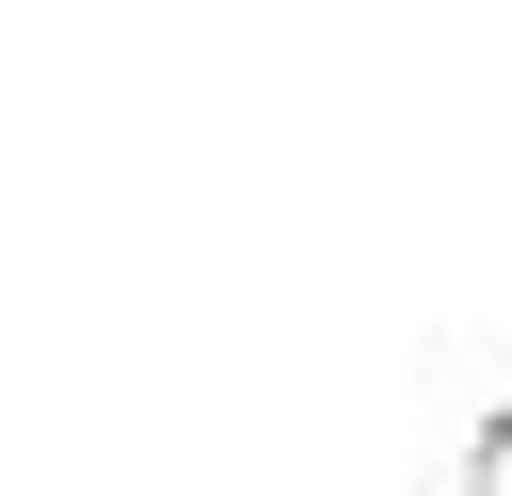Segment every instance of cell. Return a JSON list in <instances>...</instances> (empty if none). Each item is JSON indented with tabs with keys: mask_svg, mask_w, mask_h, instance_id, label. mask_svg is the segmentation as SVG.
Returning a JSON list of instances; mask_svg holds the SVG:
<instances>
[{
	"mask_svg": "<svg viewBox=\"0 0 512 496\" xmlns=\"http://www.w3.org/2000/svg\"><path fill=\"white\" fill-rule=\"evenodd\" d=\"M464 496H512V384H496L480 432H464Z\"/></svg>",
	"mask_w": 512,
	"mask_h": 496,
	"instance_id": "obj_1",
	"label": "cell"
}]
</instances>
